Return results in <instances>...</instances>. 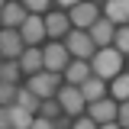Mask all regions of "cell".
Listing matches in <instances>:
<instances>
[{"label": "cell", "mask_w": 129, "mask_h": 129, "mask_svg": "<svg viewBox=\"0 0 129 129\" xmlns=\"http://www.w3.org/2000/svg\"><path fill=\"white\" fill-rule=\"evenodd\" d=\"M0 129H10V107L0 103Z\"/></svg>", "instance_id": "28"}, {"label": "cell", "mask_w": 129, "mask_h": 129, "mask_svg": "<svg viewBox=\"0 0 129 129\" xmlns=\"http://www.w3.org/2000/svg\"><path fill=\"white\" fill-rule=\"evenodd\" d=\"M55 3H58V7H61V10H71V7H74V3H81V0H55Z\"/></svg>", "instance_id": "29"}, {"label": "cell", "mask_w": 129, "mask_h": 129, "mask_svg": "<svg viewBox=\"0 0 129 129\" xmlns=\"http://www.w3.org/2000/svg\"><path fill=\"white\" fill-rule=\"evenodd\" d=\"M13 103L26 107L29 113H39V103H42V97H36L29 87H16V100H13Z\"/></svg>", "instance_id": "19"}, {"label": "cell", "mask_w": 129, "mask_h": 129, "mask_svg": "<svg viewBox=\"0 0 129 129\" xmlns=\"http://www.w3.org/2000/svg\"><path fill=\"white\" fill-rule=\"evenodd\" d=\"M123 64H126V55L116 45H103V48H97L94 55H90V74H97V78H103V81H113L123 71Z\"/></svg>", "instance_id": "1"}, {"label": "cell", "mask_w": 129, "mask_h": 129, "mask_svg": "<svg viewBox=\"0 0 129 129\" xmlns=\"http://www.w3.org/2000/svg\"><path fill=\"white\" fill-rule=\"evenodd\" d=\"M19 3H23V7H26L29 13H48L55 0H19Z\"/></svg>", "instance_id": "23"}, {"label": "cell", "mask_w": 129, "mask_h": 129, "mask_svg": "<svg viewBox=\"0 0 129 129\" xmlns=\"http://www.w3.org/2000/svg\"><path fill=\"white\" fill-rule=\"evenodd\" d=\"M0 52H3V58H19L26 52V42H23L19 29H13V26L0 29Z\"/></svg>", "instance_id": "8"}, {"label": "cell", "mask_w": 129, "mask_h": 129, "mask_svg": "<svg viewBox=\"0 0 129 129\" xmlns=\"http://www.w3.org/2000/svg\"><path fill=\"white\" fill-rule=\"evenodd\" d=\"M68 19H71V26L87 29L94 19H100V3H94V0H81V3H74V7H71Z\"/></svg>", "instance_id": "5"}, {"label": "cell", "mask_w": 129, "mask_h": 129, "mask_svg": "<svg viewBox=\"0 0 129 129\" xmlns=\"http://www.w3.org/2000/svg\"><path fill=\"white\" fill-rule=\"evenodd\" d=\"M26 87H29L36 97H42V100H45V97H55L58 87H61V71H48V68H42V71L29 74Z\"/></svg>", "instance_id": "2"}, {"label": "cell", "mask_w": 129, "mask_h": 129, "mask_svg": "<svg viewBox=\"0 0 129 129\" xmlns=\"http://www.w3.org/2000/svg\"><path fill=\"white\" fill-rule=\"evenodd\" d=\"M19 68H23V74H36V71H42V68H45L42 48H39V45H26V52L19 55Z\"/></svg>", "instance_id": "15"}, {"label": "cell", "mask_w": 129, "mask_h": 129, "mask_svg": "<svg viewBox=\"0 0 129 129\" xmlns=\"http://www.w3.org/2000/svg\"><path fill=\"white\" fill-rule=\"evenodd\" d=\"M90 116L97 119V126L116 119V100L113 97H100V100H90Z\"/></svg>", "instance_id": "12"}, {"label": "cell", "mask_w": 129, "mask_h": 129, "mask_svg": "<svg viewBox=\"0 0 129 129\" xmlns=\"http://www.w3.org/2000/svg\"><path fill=\"white\" fill-rule=\"evenodd\" d=\"M26 16H29V10H26L23 3H16V0H7V3L0 7V23H3V26H13V29H19Z\"/></svg>", "instance_id": "10"}, {"label": "cell", "mask_w": 129, "mask_h": 129, "mask_svg": "<svg viewBox=\"0 0 129 129\" xmlns=\"http://www.w3.org/2000/svg\"><path fill=\"white\" fill-rule=\"evenodd\" d=\"M68 29H71V19H68V13H45V32L48 39H64L68 36Z\"/></svg>", "instance_id": "14"}, {"label": "cell", "mask_w": 129, "mask_h": 129, "mask_svg": "<svg viewBox=\"0 0 129 129\" xmlns=\"http://www.w3.org/2000/svg\"><path fill=\"white\" fill-rule=\"evenodd\" d=\"M113 45L119 48L123 55H129V26H116V36H113Z\"/></svg>", "instance_id": "22"}, {"label": "cell", "mask_w": 129, "mask_h": 129, "mask_svg": "<svg viewBox=\"0 0 129 129\" xmlns=\"http://www.w3.org/2000/svg\"><path fill=\"white\" fill-rule=\"evenodd\" d=\"M19 74H23V68H19V58H3V61H0V81L19 84Z\"/></svg>", "instance_id": "18"}, {"label": "cell", "mask_w": 129, "mask_h": 129, "mask_svg": "<svg viewBox=\"0 0 129 129\" xmlns=\"http://www.w3.org/2000/svg\"><path fill=\"white\" fill-rule=\"evenodd\" d=\"M42 58H45V68H48V71H64V64L71 61V52L64 48V42L52 39L48 45H42Z\"/></svg>", "instance_id": "6"}, {"label": "cell", "mask_w": 129, "mask_h": 129, "mask_svg": "<svg viewBox=\"0 0 129 129\" xmlns=\"http://www.w3.org/2000/svg\"><path fill=\"white\" fill-rule=\"evenodd\" d=\"M126 58H129V55H126Z\"/></svg>", "instance_id": "34"}, {"label": "cell", "mask_w": 129, "mask_h": 129, "mask_svg": "<svg viewBox=\"0 0 129 129\" xmlns=\"http://www.w3.org/2000/svg\"><path fill=\"white\" fill-rule=\"evenodd\" d=\"M74 126H78V129H94L97 119H94V116H81V119H74Z\"/></svg>", "instance_id": "27"}, {"label": "cell", "mask_w": 129, "mask_h": 129, "mask_svg": "<svg viewBox=\"0 0 129 129\" xmlns=\"http://www.w3.org/2000/svg\"><path fill=\"white\" fill-rule=\"evenodd\" d=\"M0 61H3V52H0Z\"/></svg>", "instance_id": "31"}, {"label": "cell", "mask_w": 129, "mask_h": 129, "mask_svg": "<svg viewBox=\"0 0 129 129\" xmlns=\"http://www.w3.org/2000/svg\"><path fill=\"white\" fill-rule=\"evenodd\" d=\"M19 36H23V42H26V45H39L42 39H48L45 19H42L39 13H29L26 19H23V26H19Z\"/></svg>", "instance_id": "7"}, {"label": "cell", "mask_w": 129, "mask_h": 129, "mask_svg": "<svg viewBox=\"0 0 129 129\" xmlns=\"http://www.w3.org/2000/svg\"><path fill=\"white\" fill-rule=\"evenodd\" d=\"M16 100V84H10V81H0V103L7 107V103H13Z\"/></svg>", "instance_id": "24"}, {"label": "cell", "mask_w": 129, "mask_h": 129, "mask_svg": "<svg viewBox=\"0 0 129 129\" xmlns=\"http://www.w3.org/2000/svg\"><path fill=\"white\" fill-rule=\"evenodd\" d=\"M81 87V94H84V100L90 103V100H100V97H107L110 94V87H107V81L103 78H97V74H87V78L78 84Z\"/></svg>", "instance_id": "13"}, {"label": "cell", "mask_w": 129, "mask_h": 129, "mask_svg": "<svg viewBox=\"0 0 129 129\" xmlns=\"http://www.w3.org/2000/svg\"><path fill=\"white\" fill-rule=\"evenodd\" d=\"M94 3H107V0H94Z\"/></svg>", "instance_id": "30"}, {"label": "cell", "mask_w": 129, "mask_h": 129, "mask_svg": "<svg viewBox=\"0 0 129 129\" xmlns=\"http://www.w3.org/2000/svg\"><path fill=\"white\" fill-rule=\"evenodd\" d=\"M10 107V129H32V116L26 107H19V103H7Z\"/></svg>", "instance_id": "17"}, {"label": "cell", "mask_w": 129, "mask_h": 129, "mask_svg": "<svg viewBox=\"0 0 129 129\" xmlns=\"http://www.w3.org/2000/svg\"><path fill=\"white\" fill-rule=\"evenodd\" d=\"M0 29H3V23H0Z\"/></svg>", "instance_id": "33"}, {"label": "cell", "mask_w": 129, "mask_h": 129, "mask_svg": "<svg viewBox=\"0 0 129 129\" xmlns=\"http://www.w3.org/2000/svg\"><path fill=\"white\" fill-rule=\"evenodd\" d=\"M61 74H64V81H68V84H81V81L90 74V61H87V58H71V61L64 64Z\"/></svg>", "instance_id": "16"}, {"label": "cell", "mask_w": 129, "mask_h": 129, "mask_svg": "<svg viewBox=\"0 0 129 129\" xmlns=\"http://www.w3.org/2000/svg\"><path fill=\"white\" fill-rule=\"evenodd\" d=\"M116 123L129 129V100H119V107H116Z\"/></svg>", "instance_id": "25"}, {"label": "cell", "mask_w": 129, "mask_h": 129, "mask_svg": "<svg viewBox=\"0 0 129 129\" xmlns=\"http://www.w3.org/2000/svg\"><path fill=\"white\" fill-rule=\"evenodd\" d=\"M100 13L107 16L113 26H129V0H107Z\"/></svg>", "instance_id": "11"}, {"label": "cell", "mask_w": 129, "mask_h": 129, "mask_svg": "<svg viewBox=\"0 0 129 129\" xmlns=\"http://www.w3.org/2000/svg\"><path fill=\"white\" fill-rule=\"evenodd\" d=\"M64 48L71 52V58H87V61H90V55L97 52L90 32H87V29H78V26L68 29V36H64Z\"/></svg>", "instance_id": "3"}, {"label": "cell", "mask_w": 129, "mask_h": 129, "mask_svg": "<svg viewBox=\"0 0 129 129\" xmlns=\"http://www.w3.org/2000/svg\"><path fill=\"white\" fill-rule=\"evenodd\" d=\"M110 94L113 100H129V71H119L110 84Z\"/></svg>", "instance_id": "20"}, {"label": "cell", "mask_w": 129, "mask_h": 129, "mask_svg": "<svg viewBox=\"0 0 129 129\" xmlns=\"http://www.w3.org/2000/svg\"><path fill=\"white\" fill-rule=\"evenodd\" d=\"M58 103H61V110L68 113V116H81L84 113V107H87V100H84V94H81L78 84H68L64 81V87H58Z\"/></svg>", "instance_id": "4"}, {"label": "cell", "mask_w": 129, "mask_h": 129, "mask_svg": "<svg viewBox=\"0 0 129 129\" xmlns=\"http://www.w3.org/2000/svg\"><path fill=\"white\" fill-rule=\"evenodd\" d=\"M3 3H7V0H0V7H3Z\"/></svg>", "instance_id": "32"}, {"label": "cell", "mask_w": 129, "mask_h": 129, "mask_svg": "<svg viewBox=\"0 0 129 129\" xmlns=\"http://www.w3.org/2000/svg\"><path fill=\"white\" fill-rule=\"evenodd\" d=\"M71 126V119H68V113H58L55 119H52V129H68Z\"/></svg>", "instance_id": "26"}, {"label": "cell", "mask_w": 129, "mask_h": 129, "mask_svg": "<svg viewBox=\"0 0 129 129\" xmlns=\"http://www.w3.org/2000/svg\"><path fill=\"white\" fill-rule=\"evenodd\" d=\"M87 32H90V39H94V45L97 48H103V45H113V36H116V26H113L107 16L100 13V19H94L90 26H87Z\"/></svg>", "instance_id": "9"}, {"label": "cell", "mask_w": 129, "mask_h": 129, "mask_svg": "<svg viewBox=\"0 0 129 129\" xmlns=\"http://www.w3.org/2000/svg\"><path fill=\"white\" fill-rule=\"evenodd\" d=\"M39 113H42V116H48V119H55V116H58V113H64V110H61V103H58V97H45V100L39 103Z\"/></svg>", "instance_id": "21"}]
</instances>
